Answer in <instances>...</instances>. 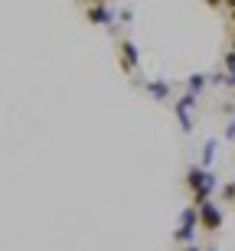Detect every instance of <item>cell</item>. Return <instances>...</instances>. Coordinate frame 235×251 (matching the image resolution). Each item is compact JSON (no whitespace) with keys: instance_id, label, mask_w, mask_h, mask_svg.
Here are the masks:
<instances>
[{"instance_id":"6da1fadb","label":"cell","mask_w":235,"mask_h":251,"mask_svg":"<svg viewBox=\"0 0 235 251\" xmlns=\"http://www.w3.org/2000/svg\"><path fill=\"white\" fill-rule=\"evenodd\" d=\"M183 186H186V193L193 196V205H203V202H209V199H212V193L219 189V179L212 176V170H203L196 163V167L186 170Z\"/></svg>"},{"instance_id":"ba28073f","label":"cell","mask_w":235,"mask_h":251,"mask_svg":"<svg viewBox=\"0 0 235 251\" xmlns=\"http://www.w3.org/2000/svg\"><path fill=\"white\" fill-rule=\"evenodd\" d=\"M193 238H196V228H183V225H177V232H173V242L183 248V245H193Z\"/></svg>"},{"instance_id":"5bb4252c","label":"cell","mask_w":235,"mask_h":251,"mask_svg":"<svg viewBox=\"0 0 235 251\" xmlns=\"http://www.w3.org/2000/svg\"><path fill=\"white\" fill-rule=\"evenodd\" d=\"M226 140H235V118L226 124Z\"/></svg>"},{"instance_id":"9c48e42d","label":"cell","mask_w":235,"mask_h":251,"mask_svg":"<svg viewBox=\"0 0 235 251\" xmlns=\"http://www.w3.org/2000/svg\"><path fill=\"white\" fill-rule=\"evenodd\" d=\"M173 108H177V111H193V108H196V95H189V92H183V95H180V98H177V101H173Z\"/></svg>"},{"instance_id":"30bf717a","label":"cell","mask_w":235,"mask_h":251,"mask_svg":"<svg viewBox=\"0 0 235 251\" xmlns=\"http://www.w3.org/2000/svg\"><path fill=\"white\" fill-rule=\"evenodd\" d=\"M216 140H206V144H203V163H199V167L203 170H209V163H212V160H216Z\"/></svg>"},{"instance_id":"3957f363","label":"cell","mask_w":235,"mask_h":251,"mask_svg":"<svg viewBox=\"0 0 235 251\" xmlns=\"http://www.w3.org/2000/svg\"><path fill=\"white\" fill-rule=\"evenodd\" d=\"M199 209V228H203V232H219V228H222V222H226V215H222V205H216L212 202V199H209V202H203V205H196Z\"/></svg>"},{"instance_id":"5b68a950","label":"cell","mask_w":235,"mask_h":251,"mask_svg":"<svg viewBox=\"0 0 235 251\" xmlns=\"http://www.w3.org/2000/svg\"><path fill=\"white\" fill-rule=\"evenodd\" d=\"M144 88H147V95H151L154 101H170V92H173L170 82H163V78H151Z\"/></svg>"},{"instance_id":"4fadbf2b","label":"cell","mask_w":235,"mask_h":251,"mask_svg":"<svg viewBox=\"0 0 235 251\" xmlns=\"http://www.w3.org/2000/svg\"><path fill=\"white\" fill-rule=\"evenodd\" d=\"M222 199H226L229 205H235V179H232V183H226V186H222Z\"/></svg>"},{"instance_id":"8992f818","label":"cell","mask_w":235,"mask_h":251,"mask_svg":"<svg viewBox=\"0 0 235 251\" xmlns=\"http://www.w3.org/2000/svg\"><path fill=\"white\" fill-rule=\"evenodd\" d=\"M180 225H183V228H199V209L196 205H186V209L180 212Z\"/></svg>"},{"instance_id":"2e32d148","label":"cell","mask_w":235,"mask_h":251,"mask_svg":"<svg viewBox=\"0 0 235 251\" xmlns=\"http://www.w3.org/2000/svg\"><path fill=\"white\" fill-rule=\"evenodd\" d=\"M180 251H203V248H196V245H183Z\"/></svg>"},{"instance_id":"277c9868","label":"cell","mask_w":235,"mask_h":251,"mask_svg":"<svg viewBox=\"0 0 235 251\" xmlns=\"http://www.w3.org/2000/svg\"><path fill=\"white\" fill-rule=\"evenodd\" d=\"M85 17H88V23H95V26H114V7H108V3H88L85 7Z\"/></svg>"},{"instance_id":"52a82bcc","label":"cell","mask_w":235,"mask_h":251,"mask_svg":"<svg viewBox=\"0 0 235 251\" xmlns=\"http://www.w3.org/2000/svg\"><path fill=\"white\" fill-rule=\"evenodd\" d=\"M206 85H209V75L196 72V75H189V78H186V92H189V95H196V98H199V92H203Z\"/></svg>"},{"instance_id":"7c38bea8","label":"cell","mask_w":235,"mask_h":251,"mask_svg":"<svg viewBox=\"0 0 235 251\" xmlns=\"http://www.w3.org/2000/svg\"><path fill=\"white\" fill-rule=\"evenodd\" d=\"M222 65H226V69H222L226 75H235V52H232V49L226 52V59H222Z\"/></svg>"},{"instance_id":"ac0fdd59","label":"cell","mask_w":235,"mask_h":251,"mask_svg":"<svg viewBox=\"0 0 235 251\" xmlns=\"http://www.w3.org/2000/svg\"><path fill=\"white\" fill-rule=\"evenodd\" d=\"M203 251H219V248H203Z\"/></svg>"},{"instance_id":"8fae6325","label":"cell","mask_w":235,"mask_h":251,"mask_svg":"<svg viewBox=\"0 0 235 251\" xmlns=\"http://www.w3.org/2000/svg\"><path fill=\"white\" fill-rule=\"evenodd\" d=\"M173 114H177V121H180V127H183V130H186V134H189V130H193V118H189L186 111H177V108H173Z\"/></svg>"},{"instance_id":"9a60e30c","label":"cell","mask_w":235,"mask_h":251,"mask_svg":"<svg viewBox=\"0 0 235 251\" xmlns=\"http://www.w3.org/2000/svg\"><path fill=\"white\" fill-rule=\"evenodd\" d=\"M222 7H226L229 13H232V23H235V0H229V3H222Z\"/></svg>"},{"instance_id":"7a4b0ae2","label":"cell","mask_w":235,"mask_h":251,"mask_svg":"<svg viewBox=\"0 0 235 251\" xmlns=\"http://www.w3.org/2000/svg\"><path fill=\"white\" fill-rule=\"evenodd\" d=\"M118 65H121L124 75H134L141 69V52H137V43L134 39H118Z\"/></svg>"},{"instance_id":"e0dca14e","label":"cell","mask_w":235,"mask_h":251,"mask_svg":"<svg viewBox=\"0 0 235 251\" xmlns=\"http://www.w3.org/2000/svg\"><path fill=\"white\" fill-rule=\"evenodd\" d=\"M232 52H235V26H232Z\"/></svg>"}]
</instances>
